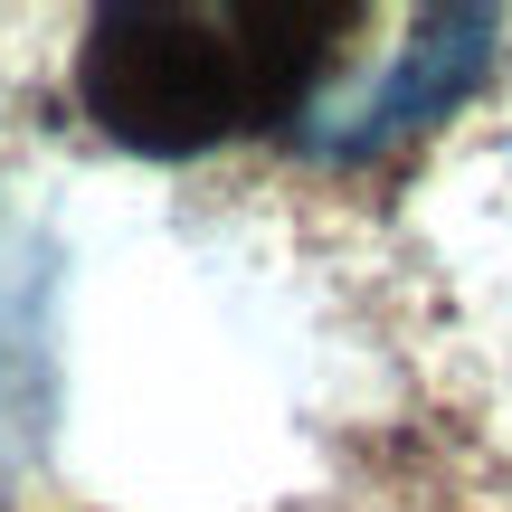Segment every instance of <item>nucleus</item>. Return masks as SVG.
Wrapping results in <instances>:
<instances>
[{
  "label": "nucleus",
  "mask_w": 512,
  "mask_h": 512,
  "mask_svg": "<svg viewBox=\"0 0 512 512\" xmlns=\"http://www.w3.org/2000/svg\"><path fill=\"white\" fill-rule=\"evenodd\" d=\"M361 10H105L76 48V95L114 143L200 152L313 105Z\"/></svg>",
  "instance_id": "nucleus-1"
}]
</instances>
